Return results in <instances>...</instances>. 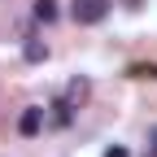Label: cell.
I'll return each mask as SVG.
<instances>
[{"label":"cell","instance_id":"obj_1","mask_svg":"<svg viewBox=\"0 0 157 157\" xmlns=\"http://www.w3.org/2000/svg\"><path fill=\"white\" fill-rule=\"evenodd\" d=\"M70 13H74L78 26H96V22H105V17H109V0H74Z\"/></svg>","mask_w":157,"mask_h":157},{"label":"cell","instance_id":"obj_2","mask_svg":"<svg viewBox=\"0 0 157 157\" xmlns=\"http://www.w3.org/2000/svg\"><path fill=\"white\" fill-rule=\"evenodd\" d=\"M17 131H22L26 140H31V135H39V131H44V109H39V105L22 109V118H17Z\"/></svg>","mask_w":157,"mask_h":157},{"label":"cell","instance_id":"obj_3","mask_svg":"<svg viewBox=\"0 0 157 157\" xmlns=\"http://www.w3.org/2000/svg\"><path fill=\"white\" fill-rule=\"evenodd\" d=\"M22 57H26L31 66H39V61H48V48H44V39H26V44H22Z\"/></svg>","mask_w":157,"mask_h":157},{"label":"cell","instance_id":"obj_4","mask_svg":"<svg viewBox=\"0 0 157 157\" xmlns=\"http://www.w3.org/2000/svg\"><path fill=\"white\" fill-rule=\"evenodd\" d=\"M83 101H87V83H83V78H74V83L66 87V105H70V109H78Z\"/></svg>","mask_w":157,"mask_h":157},{"label":"cell","instance_id":"obj_5","mask_svg":"<svg viewBox=\"0 0 157 157\" xmlns=\"http://www.w3.org/2000/svg\"><path fill=\"white\" fill-rule=\"evenodd\" d=\"M35 17L39 22H57V0H35Z\"/></svg>","mask_w":157,"mask_h":157},{"label":"cell","instance_id":"obj_6","mask_svg":"<svg viewBox=\"0 0 157 157\" xmlns=\"http://www.w3.org/2000/svg\"><path fill=\"white\" fill-rule=\"evenodd\" d=\"M135 78H157V66H131Z\"/></svg>","mask_w":157,"mask_h":157},{"label":"cell","instance_id":"obj_7","mask_svg":"<svg viewBox=\"0 0 157 157\" xmlns=\"http://www.w3.org/2000/svg\"><path fill=\"white\" fill-rule=\"evenodd\" d=\"M105 157H131V153H127L122 144H113V148H105Z\"/></svg>","mask_w":157,"mask_h":157}]
</instances>
